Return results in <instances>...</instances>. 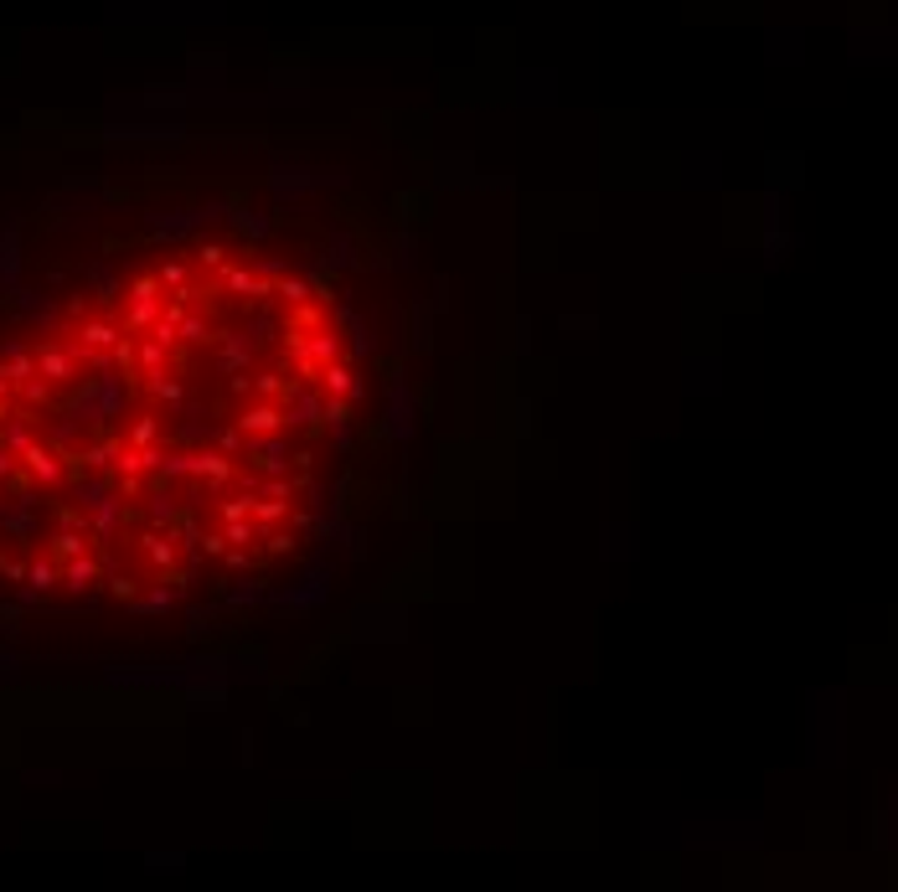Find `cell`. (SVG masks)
Segmentation results:
<instances>
[{
  "label": "cell",
  "instance_id": "cell-1",
  "mask_svg": "<svg viewBox=\"0 0 898 892\" xmlns=\"http://www.w3.org/2000/svg\"><path fill=\"white\" fill-rule=\"evenodd\" d=\"M62 578H68V589H93V583H99V562L78 552V558L68 562V573H62Z\"/></svg>",
  "mask_w": 898,
  "mask_h": 892
},
{
  "label": "cell",
  "instance_id": "cell-2",
  "mask_svg": "<svg viewBox=\"0 0 898 892\" xmlns=\"http://www.w3.org/2000/svg\"><path fill=\"white\" fill-rule=\"evenodd\" d=\"M27 578H31V589H37V593H47L52 583H58V568L42 558V562H31V568H27Z\"/></svg>",
  "mask_w": 898,
  "mask_h": 892
}]
</instances>
